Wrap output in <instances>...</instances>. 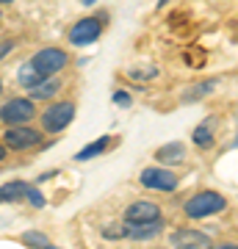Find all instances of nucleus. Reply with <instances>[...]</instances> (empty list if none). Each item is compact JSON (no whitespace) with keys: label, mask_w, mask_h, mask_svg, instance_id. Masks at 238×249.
<instances>
[{"label":"nucleus","mask_w":238,"mask_h":249,"mask_svg":"<svg viewBox=\"0 0 238 249\" xmlns=\"http://www.w3.org/2000/svg\"><path fill=\"white\" fill-rule=\"evenodd\" d=\"M3 3H6V6H9V3H14V0H0V6H3Z\"/></svg>","instance_id":"24"},{"label":"nucleus","mask_w":238,"mask_h":249,"mask_svg":"<svg viewBox=\"0 0 238 249\" xmlns=\"http://www.w3.org/2000/svg\"><path fill=\"white\" fill-rule=\"evenodd\" d=\"M6 155H9V150H6V147H3V144H0V163H3V160H6Z\"/></svg>","instance_id":"22"},{"label":"nucleus","mask_w":238,"mask_h":249,"mask_svg":"<svg viewBox=\"0 0 238 249\" xmlns=\"http://www.w3.org/2000/svg\"><path fill=\"white\" fill-rule=\"evenodd\" d=\"M0 17H3V14H0Z\"/></svg>","instance_id":"27"},{"label":"nucleus","mask_w":238,"mask_h":249,"mask_svg":"<svg viewBox=\"0 0 238 249\" xmlns=\"http://www.w3.org/2000/svg\"><path fill=\"white\" fill-rule=\"evenodd\" d=\"M169 244L175 249H208L211 247V235L205 230H194V227H180L169 235Z\"/></svg>","instance_id":"8"},{"label":"nucleus","mask_w":238,"mask_h":249,"mask_svg":"<svg viewBox=\"0 0 238 249\" xmlns=\"http://www.w3.org/2000/svg\"><path fill=\"white\" fill-rule=\"evenodd\" d=\"M185 152L188 150H185L183 142H169L161 150H155V160H158L161 166H177V163L185 160Z\"/></svg>","instance_id":"13"},{"label":"nucleus","mask_w":238,"mask_h":249,"mask_svg":"<svg viewBox=\"0 0 238 249\" xmlns=\"http://www.w3.org/2000/svg\"><path fill=\"white\" fill-rule=\"evenodd\" d=\"M111 144H114V139H111V136H100L97 142L86 144V147H83V150H80L78 155H75V160H80V163H83V160L97 158V155H103V152H106L108 147H111Z\"/></svg>","instance_id":"15"},{"label":"nucleus","mask_w":238,"mask_h":249,"mask_svg":"<svg viewBox=\"0 0 238 249\" xmlns=\"http://www.w3.org/2000/svg\"><path fill=\"white\" fill-rule=\"evenodd\" d=\"M155 219H164L161 216V208L150 199H136L125 208V222H155Z\"/></svg>","instance_id":"10"},{"label":"nucleus","mask_w":238,"mask_h":249,"mask_svg":"<svg viewBox=\"0 0 238 249\" xmlns=\"http://www.w3.org/2000/svg\"><path fill=\"white\" fill-rule=\"evenodd\" d=\"M80 3H83V6H94V0H80Z\"/></svg>","instance_id":"23"},{"label":"nucleus","mask_w":238,"mask_h":249,"mask_svg":"<svg viewBox=\"0 0 238 249\" xmlns=\"http://www.w3.org/2000/svg\"><path fill=\"white\" fill-rule=\"evenodd\" d=\"M28 183L25 180H11V183H3L0 186V202H17V199H25L28 194Z\"/></svg>","instance_id":"14"},{"label":"nucleus","mask_w":238,"mask_h":249,"mask_svg":"<svg viewBox=\"0 0 238 249\" xmlns=\"http://www.w3.org/2000/svg\"><path fill=\"white\" fill-rule=\"evenodd\" d=\"M211 249H238V247H236V241H230V244H216V247H211Z\"/></svg>","instance_id":"21"},{"label":"nucleus","mask_w":238,"mask_h":249,"mask_svg":"<svg viewBox=\"0 0 238 249\" xmlns=\"http://www.w3.org/2000/svg\"><path fill=\"white\" fill-rule=\"evenodd\" d=\"M44 249H61V247H53V244H50V247H44Z\"/></svg>","instance_id":"25"},{"label":"nucleus","mask_w":238,"mask_h":249,"mask_svg":"<svg viewBox=\"0 0 238 249\" xmlns=\"http://www.w3.org/2000/svg\"><path fill=\"white\" fill-rule=\"evenodd\" d=\"M103 238H108V241H122V238H125L122 224H106V227H103Z\"/></svg>","instance_id":"18"},{"label":"nucleus","mask_w":238,"mask_h":249,"mask_svg":"<svg viewBox=\"0 0 238 249\" xmlns=\"http://www.w3.org/2000/svg\"><path fill=\"white\" fill-rule=\"evenodd\" d=\"M44 133L34 124H17V127H6L3 130V147L9 152H25V150H36L42 147Z\"/></svg>","instance_id":"4"},{"label":"nucleus","mask_w":238,"mask_h":249,"mask_svg":"<svg viewBox=\"0 0 238 249\" xmlns=\"http://www.w3.org/2000/svg\"><path fill=\"white\" fill-rule=\"evenodd\" d=\"M75 114H78V103L70 97H61V100H53L50 106L44 108L42 114H39V130L47 136H58L64 133L67 127L72 124V119H75Z\"/></svg>","instance_id":"2"},{"label":"nucleus","mask_w":238,"mask_h":249,"mask_svg":"<svg viewBox=\"0 0 238 249\" xmlns=\"http://www.w3.org/2000/svg\"><path fill=\"white\" fill-rule=\"evenodd\" d=\"M100 34H103V19L100 17H83L70 28V42L75 47H86V45H94L100 39Z\"/></svg>","instance_id":"7"},{"label":"nucleus","mask_w":238,"mask_h":249,"mask_svg":"<svg viewBox=\"0 0 238 249\" xmlns=\"http://www.w3.org/2000/svg\"><path fill=\"white\" fill-rule=\"evenodd\" d=\"M22 244L31 249H44L50 247V235H44L42 230H25L22 232Z\"/></svg>","instance_id":"16"},{"label":"nucleus","mask_w":238,"mask_h":249,"mask_svg":"<svg viewBox=\"0 0 238 249\" xmlns=\"http://www.w3.org/2000/svg\"><path fill=\"white\" fill-rule=\"evenodd\" d=\"M61 89H64V78L53 75V78L39 80L34 89L28 91V97L34 100V103H53V100L58 97V91H61Z\"/></svg>","instance_id":"11"},{"label":"nucleus","mask_w":238,"mask_h":249,"mask_svg":"<svg viewBox=\"0 0 238 249\" xmlns=\"http://www.w3.org/2000/svg\"><path fill=\"white\" fill-rule=\"evenodd\" d=\"M25 199H28V202H31V205H34V208H44V202H47V199H44V194H42V191H39V188H34V186L28 188Z\"/></svg>","instance_id":"19"},{"label":"nucleus","mask_w":238,"mask_h":249,"mask_svg":"<svg viewBox=\"0 0 238 249\" xmlns=\"http://www.w3.org/2000/svg\"><path fill=\"white\" fill-rule=\"evenodd\" d=\"M36 116H39V108L31 97H9L0 106V124H9V127L31 124Z\"/></svg>","instance_id":"5"},{"label":"nucleus","mask_w":238,"mask_h":249,"mask_svg":"<svg viewBox=\"0 0 238 249\" xmlns=\"http://www.w3.org/2000/svg\"><path fill=\"white\" fill-rule=\"evenodd\" d=\"M125 238L130 241H152L164 232V219H155V222H122Z\"/></svg>","instance_id":"9"},{"label":"nucleus","mask_w":238,"mask_h":249,"mask_svg":"<svg viewBox=\"0 0 238 249\" xmlns=\"http://www.w3.org/2000/svg\"><path fill=\"white\" fill-rule=\"evenodd\" d=\"M219 116H208V119H202V122L194 127V133H191V142H194V147H200V150H208V147H213V139H216V127H219Z\"/></svg>","instance_id":"12"},{"label":"nucleus","mask_w":238,"mask_h":249,"mask_svg":"<svg viewBox=\"0 0 238 249\" xmlns=\"http://www.w3.org/2000/svg\"><path fill=\"white\" fill-rule=\"evenodd\" d=\"M39 80H44V78H39V75H36V72L31 70V67H28V64L22 67V70H19V80H17V83L22 86V89L31 91V89L36 86V83H39Z\"/></svg>","instance_id":"17"},{"label":"nucleus","mask_w":238,"mask_h":249,"mask_svg":"<svg viewBox=\"0 0 238 249\" xmlns=\"http://www.w3.org/2000/svg\"><path fill=\"white\" fill-rule=\"evenodd\" d=\"M227 208H230V202L224 194L213 191V188H202V191L191 194L183 202V216L191 219V222H200V219H211V216L224 213Z\"/></svg>","instance_id":"1"},{"label":"nucleus","mask_w":238,"mask_h":249,"mask_svg":"<svg viewBox=\"0 0 238 249\" xmlns=\"http://www.w3.org/2000/svg\"><path fill=\"white\" fill-rule=\"evenodd\" d=\"M141 186L150 188V191H161V194H172L177 186H180V180L172 169H164V166H147V169L141 172Z\"/></svg>","instance_id":"6"},{"label":"nucleus","mask_w":238,"mask_h":249,"mask_svg":"<svg viewBox=\"0 0 238 249\" xmlns=\"http://www.w3.org/2000/svg\"><path fill=\"white\" fill-rule=\"evenodd\" d=\"M114 103L122 106V108H128L130 106V94H128V91H114Z\"/></svg>","instance_id":"20"},{"label":"nucleus","mask_w":238,"mask_h":249,"mask_svg":"<svg viewBox=\"0 0 238 249\" xmlns=\"http://www.w3.org/2000/svg\"><path fill=\"white\" fill-rule=\"evenodd\" d=\"M67 64H70V53L64 50V47H42V50H36L34 55H31V70L39 75V78H53V75H58L61 70H67Z\"/></svg>","instance_id":"3"},{"label":"nucleus","mask_w":238,"mask_h":249,"mask_svg":"<svg viewBox=\"0 0 238 249\" xmlns=\"http://www.w3.org/2000/svg\"><path fill=\"white\" fill-rule=\"evenodd\" d=\"M0 94H3V80H0Z\"/></svg>","instance_id":"26"}]
</instances>
